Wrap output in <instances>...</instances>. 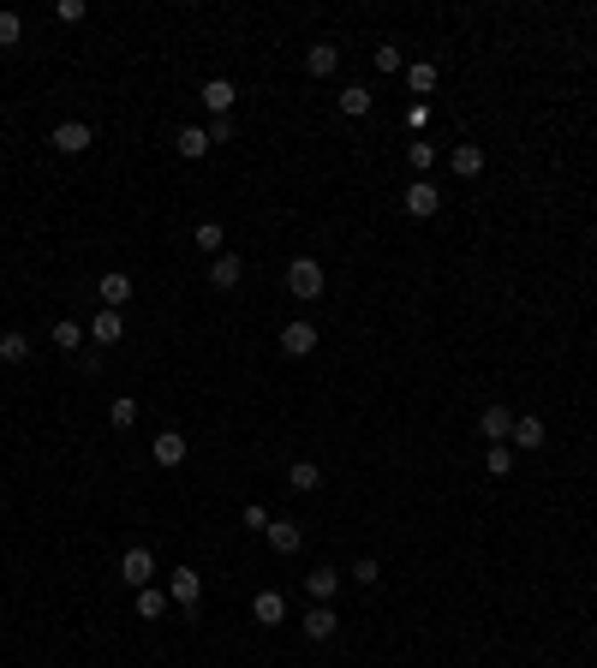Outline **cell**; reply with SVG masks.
Listing matches in <instances>:
<instances>
[{"instance_id": "1", "label": "cell", "mask_w": 597, "mask_h": 668, "mask_svg": "<svg viewBox=\"0 0 597 668\" xmlns=\"http://www.w3.org/2000/svg\"><path fill=\"white\" fill-rule=\"evenodd\" d=\"M287 293H293L298 305H311V298L329 293V287H323V263H317V257H293V263H287Z\"/></svg>"}, {"instance_id": "2", "label": "cell", "mask_w": 597, "mask_h": 668, "mask_svg": "<svg viewBox=\"0 0 597 668\" xmlns=\"http://www.w3.org/2000/svg\"><path fill=\"white\" fill-rule=\"evenodd\" d=\"M119 579H126V585H156V550H143V543H138V550H126V555H119Z\"/></svg>"}, {"instance_id": "3", "label": "cell", "mask_w": 597, "mask_h": 668, "mask_svg": "<svg viewBox=\"0 0 597 668\" xmlns=\"http://www.w3.org/2000/svg\"><path fill=\"white\" fill-rule=\"evenodd\" d=\"M48 143H54L60 156H84V150L96 143V132H90L84 119H60V126H54V138H48Z\"/></svg>"}, {"instance_id": "4", "label": "cell", "mask_w": 597, "mask_h": 668, "mask_svg": "<svg viewBox=\"0 0 597 668\" xmlns=\"http://www.w3.org/2000/svg\"><path fill=\"white\" fill-rule=\"evenodd\" d=\"M437 209H442V185H430V179H413V185H406V216L430 221Z\"/></svg>"}, {"instance_id": "5", "label": "cell", "mask_w": 597, "mask_h": 668, "mask_svg": "<svg viewBox=\"0 0 597 668\" xmlns=\"http://www.w3.org/2000/svg\"><path fill=\"white\" fill-rule=\"evenodd\" d=\"M168 597H174L179 609H198V597H203L198 567H174V579H168Z\"/></svg>"}, {"instance_id": "6", "label": "cell", "mask_w": 597, "mask_h": 668, "mask_svg": "<svg viewBox=\"0 0 597 668\" xmlns=\"http://www.w3.org/2000/svg\"><path fill=\"white\" fill-rule=\"evenodd\" d=\"M298 627H305V639H317V645H323V639H335V627H340V615H335V609H329V603H311V609L298 615Z\"/></svg>"}, {"instance_id": "7", "label": "cell", "mask_w": 597, "mask_h": 668, "mask_svg": "<svg viewBox=\"0 0 597 668\" xmlns=\"http://www.w3.org/2000/svg\"><path fill=\"white\" fill-rule=\"evenodd\" d=\"M263 537H269V550H275V555H298L305 525H298V519H269V531H263Z\"/></svg>"}, {"instance_id": "8", "label": "cell", "mask_w": 597, "mask_h": 668, "mask_svg": "<svg viewBox=\"0 0 597 668\" xmlns=\"http://www.w3.org/2000/svg\"><path fill=\"white\" fill-rule=\"evenodd\" d=\"M281 353H287V358H305V353H317V329H311L305 316H298V322H287V329H281Z\"/></svg>"}, {"instance_id": "9", "label": "cell", "mask_w": 597, "mask_h": 668, "mask_svg": "<svg viewBox=\"0 0 597 668\" xmlns=\"http://www.w3.org/2000/svg\"><path fill=\"white\" fill-rule=\"evenodd\" d=\"M251 621H258V627H281V621H287V597H281V591H258V597H251Z\"/></svg>"}, {"instance_id": "10", "label": "cell", "mask_w": 597, "mask_h": 668, "mask_svg": "<svg viewBox=\"0 0 597 668\" xmlns=\"http://www.w3.org/2000/svg\"><path fill=\"white\" fill-rule=\"evenodd\" d=\"M132 293H138V287H132V275H126V269H108V275H102V311H119Z\"/></svg>"}, {"instance_id": "11", "label": "cell", "mask_w": 597, "mask_h": 668, "mask_svg": "<svg viewBox=\"0 0 597 668\" xmlns=\"http://www.w3.org/2000/svg\"><path fill=\"white\" fill-rule=\"evenodd\" d=\"M233 102H239V90H233L227 78H209V84H203V108H209L216 119H227V114H233Z\"/></svg>"}, {"instance_id": "12", "label": "cell", "mask_w": 597, "mask_h": 668, "mask_svg": "<svg viewBox=\"0 0 597 668\" xmlns=\"http://www.w3.org/2000/svg\"><path fill=\"white\" fill-rule=\"evenodd\" d=\"M448 167H454L460 179H478L484 174V143H454V150H448Z\"/></svg>"}, {"instance_id": "13", "label": "cell", "mask_w": 597, "mask_h": 668, "mask_svg": "<svg viewBox=\"0 0 597 668\" xmlns=\"http://www.w3.org/2000/svg\"><path fill=\"white\" fill-rule=\"evenodd\" d=\"M335 66H340V48H335V42H311V48H305V72H311V78H329Z\"/></svg>"}, {"instance_id": "14", "label": "cell", "mask_w": 597, "mask_h": 668, "mask_svg": "<svg viewBox=\"0 0 597 668\" xmlns=\"http://www.w3.org/2000/svg\"><path fill=\"white\" fill-rule=\"evenodd\" d=\"M478 430H484V442H508V436H514V412H508V406H484Z\"/></svg>"}, {"instance_id": "15", "label": "cell", "mask_w": 597, "mask_h": 668, "mask_svg": "<svg viewBox=\"0 0 597 668\" xmlns=\"http://www.w3.org/2000/svg\"><path fill=\"white\" fill-rule=\"evenodd\" d=\"M239 275H245V263H239L233 251H221L216 263H209V287H221V293H233V287H239Z\"/></svg>"}, {"instance_id": "16", "label": "cell", "mask_w": 597, "mask_h": 668, "mask_svg": "<svg viewBox=\"0 0 597 668\" xmlns=\"http://www.w3.org/2000/svg\"><path fill=\"white\" fill-rule=\"evenodd\" d=\"M305 591H311V603H329L340 591V567H311L305 573Z\"/></svg>"}, {"instance_id": "17", "label": "cell", "mask_w": 597, "mask_h": 668, "mask_svg": "<svg viewBox=\"0 0 597 668\" xmlns=\"http://www.w3.org/2000/svg\"><path fill=\"white\" fill-rule=\"evenodd\" d=\"M90 340H96V346H119V340H126V322H119V311H102L96 322H90Z\"/></svg>"}, {"instance_id": "18", "label": "cell", "mask_w": 597, "mask_h": 668, "mask_svg": "<svg viewBox=\"0 0 597 668\" xmlns=\"http://www.w3.org/2000/svg\"><path fill=\"white\" fill-rule=\"evenodd\" d=\"M179 460H185V436H179V430H156V466L174 472Z\"/></svg>"}, {"instance_id": "19", "label": "cell", "mask_w": 597, "mask_h": 668, "mask_svg": "<svg viewBox=\"0 0 597 668\" xmlns=\"http://www.w3.org/2000/svg\"><path fill=\"white\" fill-rule=\"evenodd\" d=\"M174 150L185 161H203V156H209V132H203V126H185V132L174 138Z\"/></svg>"}, {"instance_id": "20", "label": "cell", "mask_w": 597, "mask_h": 668, "mask_svg": "<svg viewBox=\"0 0 597 668\" xmlns=\"http://www.w3.org/2000/svg\"><path fill=\"white\" fill-rule=\"evenodd\" d=\"M437 66H430V60H413V66H406V90H413V96H430V90H437Z\"/></svg>"}, {"instance_id": "21", "label": "cell", "mask_w": 597, "mask_h": 668, "mask_svg": "<svg viewBox=\"0 0 597 668\" xmlns=\"http://www.w3.org/2000/svg\"><path fill=\"white\" fill-rule=\"evenodd\" d=\"M335 102H340V114H347V119H364V114H371V90H364V84H347Z\"/></svg>"}, {"instance_id": "22", "label": "cell", "mask_w": 597, "mask_h": 668, "mask_svg": "<svg viewBox=\"0 0 597 668\" xmlns=\"http://www.w3.org/2000/svg\"><path fill=\"white\" fill-rule=\"evenodd\" d=\"M508 442L526 448V453H537L544 448V424H537V418H514V436H508Z\"/></svg>"}, {"instance_id": "23", "label": "cell", "mask_w": 597, "mask_h": 668, "mask_svg": "<svg viewBox=\"0 0 597 668\" xmlns=\"http://www.w3.org/2000/svg\"><path fill=\"white\" fill-rule=\"evenodd\" d=\"M192 239H198L203 257H221V245H227V227H221V221H198V233H192Z\"/></svg>"}, {"instance_id": "24", "label": "cell", "mask_w": 597, "mask_h": 668, "mask_svg": "<svg viewBox=\"0 0 597 668\" xmlns=\"http://www.w3.org/2000/svg\"><path fill=\"white\" fill-rule=\"evenodd\" d=\"M168 603H174V597H168V591H156V585L138 591V615H143V621H161V615H168Z\"/></svg>"}, {"instance_id": "25", "label": "cell", "mask_w": 597, "mask_h": 668, "mask_svg": "<svg viewBox=\"0 0 597 668\" xmlns=\"http://www.w3.org/2000/svg\"><path fill=\"white\" fill-rule=\"evenodd\" d=\"M84 340H90V329H78V322H66V316L54 322V346H60V353H78Z\"/></svg>"}, {"instance_id": "26", "label": "cell", "mask_w": 597, "mask_h": 668, "mask_svg": "<svg viewBox=\"0 0 597 668\" xmlns=\"http://www.w3.org/2000/svg\"><path fill=\"white\" fill-rule=\"evenodd\" d=\"M287 484L311 495V490H323V472H317V466H311V460H293V472H287Z\"/></svg>"}, {"instance_id": "27", "label": "cell", "mask_w": 597, "mask_h": 668, "mask_svg": "<svg viewBox=\"0 0 597 668\" xmlns=\"http://www.w3.org/2000/svg\"><path fill=\"white\" fill-rule=\"evenodd\" d=\"M484 466H490V477H508V472H514V448H508V442H490Z\"/></svg>"}, {"instance_id": "28", "label": "cell", "mask_w": 597, "mask_h": 668, "mask_svg": "<svg viewBox=\"0 0 597 668\" xmlns=\"http://www.w3.org/2000/svg\"><path fill=\"white\" fill-rule=\"evenodd\" d=\"M108 424H114V430H132V424H138V400H126V394H119L114 406H108Z\"/></svg>"}, {"instance_id": "29", "label": "cell", "mask_w": 597, "mask_h": 668, "mask_svg": "<svg viewBox=\"0 0 597 668\" xmlns=\"http://www.w3.org/2000/svg\"><path fill=\"white\" fill-rule=\"evenodd\" d=\"M0 358H6V364H24V358H30V340H24V334H0Z\"/></svg>"}, {"instance_id": "30", "label": "cell", "mask_w": 597, "mask_h": 668, "mask_svg": "<svg viewBox=\"0 0 597 668\" xmlns=\"http://www.w3.org/2000/svg\"><path fill=\"white\" fill-rule=\"evenodd\" d=\"M371 60H377V72H406V54H400L395 42H382V48H377Z\"/></svg>"}, {"instance_id": "31", "label": "cell", "mask_w": 597, "mask_h": 668, "mask_svg": "<svg viewBox=\"0 0 597 668\" xmlns=\"http://www.w3.org/2000/svg\"><path fill=\"white\" fill-rule=\"evenodd\" d=\"M19 37H24V19L19 12H0V48H12Z\"/></svg>"}, {"instance_id": "32", "label": "cell", "mask_w": 597, "mask_h": 668, "mask_svg": "<svg viewBox=\"0 0 597 668\" xmlns=\"http://www.w3.org/2000/svg\"><path fill=\"white\" fill-rule=\"evenodd\" d=\"M353 579H358V585H377V579H382V567L371 561V555H358V561H353Z\"/></svg>"}, {"instance_id": "33", "label": "cell", "mask_w": 597, "mask_h": 668, "mask_svg": "<svg viewBox=\"0 0 597 668\" xmlns=\"http://www.w3.org/2000/svg\"><path fill=\"white\" fill-rule=\"evenodd\" d=\"M269 519H275V513L263 508V501H251V508H245V525H251V531H269Z\"/></svg>"}, {"instance_id": "34", "label": "cell", "mask_w": 597, "mask_h": 668, "mask_svg": "<svg viewBox=\"0 0 597 668\" xmlns=\"http://www.w3.org/2000/svg\"><path fill=\"white\" fill-rule=\"evenodd\" d=\"M54 12H60V24H78V19H84V12H90V6H84V0H60Z\"/></svg>"}, {"instance_id": "35", "label": "cell", "mask_w": 597, "mask_h": 668, "mask_svg": "<svg viewBox=\"0 0 597 668\" xmlns=\"http://www.w3.org/2000/svg\"><path fill=\"white\" fill-rule=\"evenodd\" d=\"M406 161H413V167H430V161H437V143H413Z\"/></svg>"}, {"instance_id": "36", "label": "cell", "mask_w": 597, "mask_h": 668, "mask_svg": "<svg viewBox=\"0 0 597 668\" xmlns=\"http://www.w3.org/2000/svg\"><path fill=\"white\" fill-rule=\"evenodd\" d=\"M227 138H233V114H227V119H216V126H209V143H227Z\"/></svg>"}]
</instances>
